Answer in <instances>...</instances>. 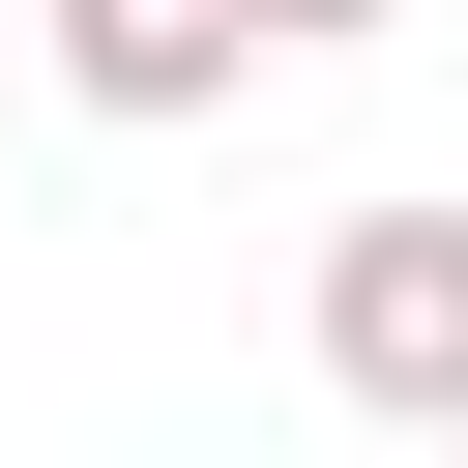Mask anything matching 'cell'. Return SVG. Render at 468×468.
<instances>
[{
    "instance_id": "cell-1",
    "label": "cell",
    "mask_w": 468,
    "mask_h": 468,
    "mask_svg": "<svg viewBox=\"0 0 468 468\" xmlns=\"http://www.w3.org/2000/svg\"><path fill=\"white\" fill-rule=\"evenodd\" d=\"M322 410H380L410 468L468 439V205H351L322 234Z\"/></svg>"
},
{
    "instance_id": "cell-2",
    "label": "cell",
    "mask_w": 468,
    "mask_h": 468,
    "mask_svg": "<svg viewBox=\"0 0 468 468\" xmlns=\"http://www.w3.org/2000/svg\"><path fill=\"white\" fill-rule=\"evenodd\" d=\"M29 29L88 117H234V58H263V0H29Z\"/></svg>"
},
{
    "instance_id": "cell-3",
    "label": "cell",
    "mask_w": 468,
    "mask_h": 468,
    "mask_svg": "<svg viewBox=\"0 0 468 468\" xmlns=\"http://www.w3.org/2000/svg\"><path fill=\"white\" fill-rule=\"evenodd\" d=\"M351 29H410V0H263V58H351Z\"/></svg>"
},
{
    "instance_id": "cell-4",
    "label": "cell",
    "mask_w": 468,
    "mask_h": 468,
    "mask_svg": "<svg viewBox=\"0 0 468 468\" xmlns=\"http://www.w3.org/2000/svg\"><path fill=\"white\" fill-rule=\"evenodd\" d=\"M439 468H468V439H439Z\"/></svg>"
}]
</instances>
